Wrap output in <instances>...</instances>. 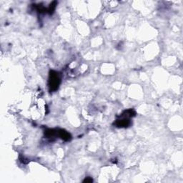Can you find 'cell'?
Listing matches in <instances>:
<instances>
[{"mask_svg":"<svg viewBox=\"0 0 183 183\" xmlns=\"http://www.w3.org/2000/svg\"><path fill=\"white\" fill-rule=\"evenodd\" d=\"M60 83V78L57 72L51 71L49 79V86L52 91L57 90Z\"/></svg>","mask_w":183,"mask_h":183,"instance_id":"6da1fadb","label":"cell"},{"mask_svg":"<svg viewBox=\"0 0 183 183\" xmlns=\"http://www.w3.org/2000/svg\"><path fill=\"white\" fill-rule=\"evenodd\" d=\"M130 121L129 118L124 117L122 120H117L115 122V125L118 127H127L130 125Z\"/></svg>","mask_w":183,"mask_h":183,"instance_id":"7a4b0ae2","label":"cell"},{"mask_svg":"<svg viewBox=\"0 0 183 183\" xmlns=\"http://www.w3.org/2000/svg\"><path fill=\"white\" fill-rule=\"evenodd\" d=\"M83 182H92V179L90 178H87L84 181H83Z\"/></svg>","mask_w":183,"mask_h":183,"instance_id":"277c9868","label":"cell"},{"mask_svg":"<svg viewBox=\"0 0 183 183\" xmlns=\"http://www.w3.org/2000/svg\"><path fill=\"white\" fill-rule=\"evenodd\" d=\"M56 135H58L60 138L64 141H69L71 139V136L67 132L63 130H56Z\"/></svg>","mask_w":183,"mask_h":183,"instance_id":"3957f363","label":"cell"}]
</instances>
